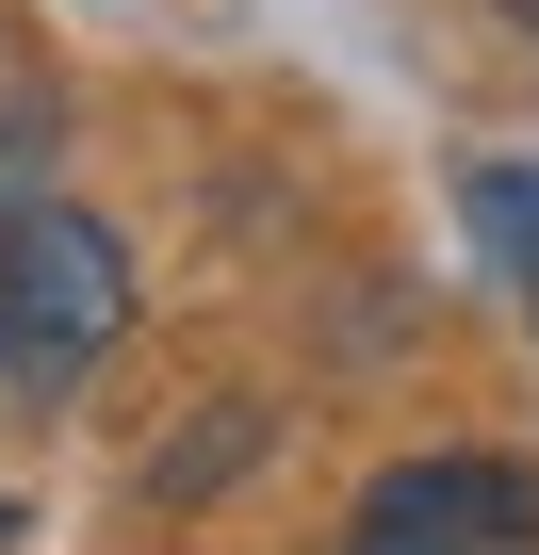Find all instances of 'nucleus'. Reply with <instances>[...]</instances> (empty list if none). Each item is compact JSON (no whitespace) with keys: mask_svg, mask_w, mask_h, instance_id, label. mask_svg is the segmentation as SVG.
<instances>
[{"mask_svg":"<svg viewBox=\"0 0 539 555\" xmlns=\"http://www.w3.org/2000/svg\"><path fill=\"white\" fill-rule=\"evenodd\" d=\"M458 229H474V245H490V261L523 278V295H539V147H523V164H474V196H458Z\"/></svg>","mask_w":539,"mask_h":555,"instance_id":"7ed1b4c3","label":"nucleus"},{"mask_svg":"<svg viewBox=\"0 0 539 555\" xmlns=\"http://www.w3.org/2000/svg\"><path fill=\"white\" fill-rule=\"evenodd\" d=\"M115 344H131V245H115L82 196H34L17 229H0V376L66 392V376H99Z\"/></svg>","mask_w":539,"mask_h":555,"instance_id":"f257e3e1","label":"nucleus"},{"mask_svg":"<svg viewBox=\"0 0 539 555\" xmlns=\"http://www.w3.org/2000/svg\"><path fill=\"white\" fill-rule=\"evenodd\" d=\"M506 17H523V34H539V0H506Z\"/></svg>","mask_w":539,"mask_h":555,"instance_id":"39448f33","label":"nucleus"},{"mask_svg":"<svg viewBox=\"0 0 539 555\" xmlns=\"http://www.w3.org/2000/svg\"><path fill=\"white\" fill-rule=\"evenodd\" d=\"M245 457H261V409H213V441H180V457H147V490H164V506H196V490H229Z\"/></svg>","mask_w":539,"mask_h":555,"instance_id":"20e7f679","label":"nucleus"},{"mask_svg":"<svg viewBox=\"0 0 539 555\" xmlns=\"http://www.w3.org/2000/svg\"><path fill=\"white\" fill-rule=\"evenodd\" d=\"M344 555H539V457H490V441L393 457L344 506Z\"/></svg>","mask_w":539,"mask_h":555,"instance_id":"f03ea898","label":"nucleus"}]
</instances>
